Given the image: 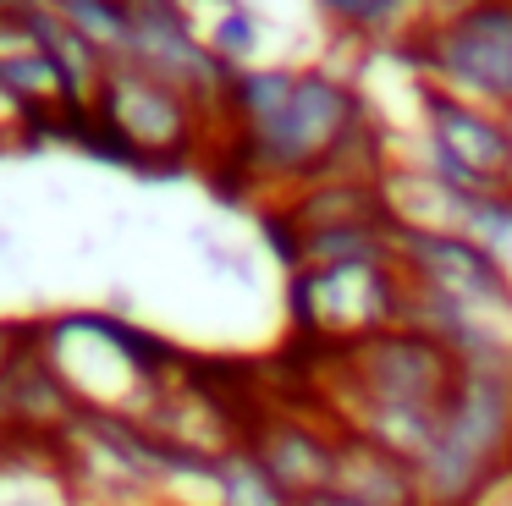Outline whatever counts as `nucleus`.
Masks as SVG:
<instances>
[{
    "mask_svg": "<svg viewBox=\"0 0 512 506\" xmlns=\"http://www.w3.org/2000/svg\"><path fill=\"white\" fill-rule=\"evenodd\" d=\"M320 358L325 418L419 468L435 429H441V407L457 380V363L413 325H391L342 352H320Z\"/></svg>",
    "mask_w": 512,
    "mask_h": 506,
    "instance_id": "obj_1",
    "label": "nucleus"
},
{
    "mask_svg": "<svg viewBox=\"0 0 512 506\" xmlns=\"http://www.w3.org/2000/svg\"><path fill=\"white\" fill-rule=\"evenodd\" d=\"M34 341L45 352V363L56 369V380L72 391L78 413L144 418L160 402V391H171L182 380L177 352L116 314L34 319Z\"/></svg>",
    "mask_w": 512,
    "mask_h": 506,
    "instance_id": "obj_2",
    "label": "nucleus"
},
{
    "mask_svg": "<svg viewBox=\"0 0 512 506\" xmlns=\"http://www.w3.org/2000/svg\"><path fill=\"white\" fill-rule=\"evenodd\" d=\"M512 473V369H457L430 451L419 462L424 506H479Z\"/></svg>",
    "mask_w": 512,
    "mask_h": 506,
    "instance_id": "obj_3",
    "label": "nucleus"
},
{
    "mask_svg": "<svg viewBox=\"0 0 512 506\" xmlns=\"http://www.w3.org/2000/svg\"><path fill=\"white\" fill-rule=\"evenodd\" d=\"M397 55L424 83L512 116V0H435Z\"/></svg>",
    "mask_w": 512,
    "mask_h": 506,
    "instance_id": "obj_4",
    "label": "nucleus"
},
{
    "mask_svg": "<svg viewBox=\"0 0 512 506\" xmlns=\"http://www.w3.org/2000/svg\"><path fill=\"white\" fill-rule=\"evenodd\" d=\"M408 281L397 264H303L287 270V325L314 352H342L402 325Z\"/></svg>",
    "mask_w": 512,
    "mask_h": 506,
    "instance_id": "obj_5",
    "label": "nucleus"
},
{
    "mask_svg": "<svg viewBox=\"0 0 512 506\" xmlns=\"http://www.w3.org/2000/svg\"><path fill=\"white\" fill-rule=\"evenodd\" d=\"M94 110L133 149L138 171H182L193 160H210L221 143V121L204 116L188 94H177L171 83L138 72V66H111Z\"/></svg>",
    "mask_w": 512,
    "mask_h": 506,
    "instance_id": "obj_6",
    "label": "nucleus"
},
{
    "mask_svg": "<svg viewBox=\"0 0 512 506\" xmlns=\"http://www.w3.org/2000/svg\"><path fill=\"white\" fill-rule=\"evenodd\" d=\"M413 116H419L413 160L435 182L457 187V193H512V116L468 105L424 77L413 94Z\"/></svg>",
    "mask_w": 512,
    "mask_h": 506,
    "instance_id": "obj_7",
    "label": "nucleus"
},
{
    "mask_svg": "<svg viewBox=\"0 0 512 506\" xmlns=\"http://www.w3.org/2000/svg\"><path fill=\"white\" fill-rule=\"evenodd\" d=\"M397 270L413 292L452 297V303H474V308H512L507 264L463 231L397 226Z\"/></svg>",
    "mask_w": 512,
    "mask_h": 506,
    "instance_id": "obj_8",
    "label": "nucleus"
},
{
    "mask_svg": "<svg viewBox=\"0 0 512 506\" xmlns=\"http://www.w3.org/2000/svg\"><path fill=\"white\" fill-rule=\"evenodd\" d=\"M336 440H342V429H336L331 418H309V413H292V407H276V413H259L243 424V446L265 462L270 479H276L292 501L331 490Z\"/></svg>",
    "mask_w": 512,
    "mask_h": 506,
    "instance_id": "obj_9",
    "label": "nucleus"
},
{
    "mask_svg": "<svg viewBox=\"0 0 512 506\" xmlns=\"http://www.w3.org/2000/svg\"><path fill=\"white\" fill-rule=\"evenodd\" d=\"M331 490L347 495V501H364V506H424L419 495V468L391 451L369 446V440L347 435L336 440V473H331Z\"/></svg>",
    "mask_w": 512,
    "mask_h": 506,
    "instance_id": "obj_10",
    "label": "nucleus"
},
{
    "mask_svg": "<svg viewBox=\"0 0 512 506\" xmlns=\"http://www.w3.org/2000/svg\"><path fill=\"white\" fill-rule=\"evenodd\" d=\"M28 22H34V44L45 50V61L61 72V83H67L72 105H94V99H100V88H105V77H111V61H105V55L94 50L78 28L61 17L56 0H50V6H39Z\"/></svg>",
    "mask_w": 512,
    "mask_h": 506,
    "instance_id": "obj_11",
    "label": "nucleus"
},
{
    "mask_svg": "<svg viewBox=\"0 0 512 506\" xmlns=\"http://www.w3.org/2000/svg\"><path fill=\"white\" fill-rule=\"evenodd\" d=\"M435 0H314L325 22L347 39L364 44H402L424 17H430Z\"/></svg>",
    "mask_w": 512,
    "mask_h": 506,
    "instance_id": "obj_12",
    "label": "nucleus"
},
{
    "mask_svg": "<svg viewBox=\"0 0 512 506\" xmlns=\"http://www.w3.org/2000/svg\"><path fill=\"white\" fill-rule=\"evenodd\" d=\"M215 506H292V495L270 479V468L237 440L215 457Z\"/></svg>",
    "mask_w": 512,
    "mask_h": 506,
    "instance_id": "obj_13",
    "label": "nucleus"
},
{
    "mask_svg": "<svg viewBox=\"0 0 512 506\" xmlns=\"http://www.w3.org/2000/svg\"><path fill=\"white\" fill-rule=\"evenodd\" d=\"M199 33H204V44L215 50V61H221V66H232V72H243V66H259V50H265V17H259L248 0H232V6H221Z\"/></svg>",
    "mask_w": 512,
    "mask_h": 506,
    "instance_id": "obj_14",
    "label": "nucleus"
},
{
    "mask_svg": "<svg viewBox=\"0 0 512 506\" xmlns=\"http://www.w3.org/2000/svg\"><path fill=\"white\" fill-rule=\"evenodd\" d=\"M56 11H61V17H67L72 28H78L111 66L127 61V50H133V11H127V0H56Z\"/></svg>",
    "mask_w": 512,
    "mask_h": 506,
    "instance_id": "obj_15",
    "label": "nucleus"
},
{
    "mask_svg": "<svg viewBox=\"0 0 512 506\" xmlns=\"http://www.w3.org/2000/svg\"><path fill=\"white\" fill-rule=\"evenodd\" d=\"M292 506H364V501H347V495H336V490H320V495H303V501H292Z\"/></svg>",
    "mask_w": 512,
    "mask_h": 506,
    "instance_id": "obj_16",
    "label": "nucleus"
},
{
    "mask_svg": "<svg viewBox=\"0 0 512 506\" xmlns=\"http://www.w3.org/2000/svg\"><path fill=\"white\" fill-rule=\"evenodd\" d=\"M479 506H512V473H507V479H501V484H496V490H490Z\"/></svg>",
    "mask_w": 512,
    "mask_h": 506,
    "instance_id": "obj_17",
    "label": "nucleus"
},
{
    "mask_svg": "<svg viewBox=\"0 0 512 506\" xmlns=\"http://www.w3.org/2000/svg\"><path fill=\"white\" fill-rule=\"evenodd\" d=\"M12 336H17V325H0V363H6V352H12Z\"/></svg>",
    "mask_w": 512,
    "mask_h": 506,
    "instance_id": "obj_18",
    "label": "nucleus"
}]
</instances>
